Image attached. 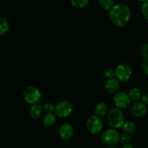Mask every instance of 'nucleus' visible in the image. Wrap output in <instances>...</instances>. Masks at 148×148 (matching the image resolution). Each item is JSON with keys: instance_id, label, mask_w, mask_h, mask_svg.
<instances>
[{"instance_id": "obj_1", "label": "nucleus", "mask_w": 148, "mask_h": 148, "mask_svg": "<svg viewBox=\"0 0 148 148\" xmlns=\"http://www.w3.org/2000/svg\"><path fill=\"white\" fill-rule=\"evenodd\" d=\"M109 18L111 22L116 26L122 28L130 22L132 18V10L125 4H117L109 10Z\"/></svg>"}, {"instance_id": "obj_2", "label": "nucleus", "mask_w": 148, "mask_h": 148, "mask_svg": "<svg viewBox=\"0 0 148 148\" xmlns=\"http://www.w3.org/2000/svg\"><path fill=\"white\" fill-rule=\"evenodd\" d=\"M107 120L109 126L113 129H120L125 122V117L121 110L117 108H112L107 114Z\"/></svg>"}, {"instance_id": "obj_3", "label": "nucleus", "mask_w": 148, "mask_h": 148, "mask_svg": "<svg viewBox=\"0 0 148 148\" xmlns=\"http://www.w3.org/2000/svg\"><path fill=\"white\" fill-rule=\"evenodd\" d=\"M23 97L29 105H35L39 103L42 98L41 91L36 86H27L23 92Z\"/></svg>"}, {"instance_id": "obj_4", "label": "nucleus", "mask_w": 148, "mask_h": 148, "mask_svg": "<svg viewBox=\"0 0 148 148\" xmlns=\"http://www.w3.org/2000/svg\"><path fill=\"white\" fill-rule=\"evenodd\" d=\"M100 139L102 143L107 146H116L119 142L120 134L116 129L111 128L102 132Z\"/></svg>"}, {"instance_id": "obj_5", "label": "nucleus", "mask_w": 148, "mask_h": 148, "mask_svg": "<svg viewBox=\"0 0 148 148\" xmlns=\"http://www.w3.org/2000/svg\"><path fill=\"white\" fill-rule=\"evenodd\" d=\"M73 106L72 103L68 100H62L55 105L54 113L58 117L65 119L68 117L72 113Z\"/></svg>"}, {"instance_id": "obj_6", "label": "nucleus", "mask_w": 148, "mask_h": 148, "mask_svg": "<svg viewBox=\"0 0 148 148\" xmlns=\"http://www.w3.org/2000/svg\"><path fill=\"white\" fill-rule=\"evenodd\" d=\"M88 131L92 134H97L103 128V122L102 118L99 117L97 115H92L88 118L86 123Z\"/></svg>"}, {"instance_id": "obj_7", "label": "nucleus", "mask_w": 148, "mask_h": 148, "mask_svg": "<svg viewBox=\"0 0 148 148\" xmlns=\"http://www.w3.org/2000/svg\"><path fill=\"white\" fill-rule=\"evenodd\" d=\"M116 78L119 82H126L132 77V69L127 63H121L115 68Z\"/></svg>"}, {"instance_id": "obj_8", "label": "nucleus", "mask_w": 148, "mask_h": 148, "mask_svg": "<svg viewBox=\"0 0 148 148\" xmlns=\"http://www.w3.org/2000/svg\"><path fill=\"white\" fill-rule=\"evenodd\" d=\"M132 99H130L127 93L125 92H119L115 95L113 97V103L116 108L120 110L126 109L131 105Z\"/></svg>"}, {"instance_id": "obj_9", "label": "nucleus", "mask_w": 148, "mask_h": 148, "mask_svg": "<svg viewBox=\"0 0 148 148\" xmlns=\"http://www.w3.org/2000/svg\"><path fill=\"white\" fill-rule=\"evenodd\" d=\"M74 134V129L70 123H64L59 129V136L61 139L68 141L73 137Z\"/></svg>"}, {"instance_id": "obj_10", "label": "nucleus", "mask_w": 148, "mask_h": 148, "mask_svg": "<svg viewBox=\"0 0 148 148\" xmlns=\"http://www.w3.org/2000/svg\"><path fill=\"white\" fill-rule=\"evenodd\" d=\"M147 112V105L142 102H136L131 108V113L135 118H141L145 116Z\"/></svg>"}, {"instance_id": "obj_11", "label": "nucleus", "mask_w": 148, "mask_h": 148, "mask_svg": "<svg viewBox=\"0 0 148 148\" xmlns=\"http://www.w3.org/2000/svg\"><path fill=\"white\" fill-rule=\"evenodd\" d=\"M105 90L108 93L114 94L119 90V80L116 79H108L105 83Z\"/></svg>"}, {"instance_id": "obj_12", "label": "nucleus", "mask_w": 148, "mask_h": 148, "mask_svg": "<svg viewBox=\"0 0 148 148\" xmlns=\"http://www.w3.org/2000/svg\"><path fill=\"white\" fill-rule=\"evenodd\" d=\"M109 109H108V105L106 102H101L98 103L97 105L95 106V115H97L99 117L102 118L103 116H107L108 114Z\"/></svg>"}, {"instance_id": "obj_13", "label": "nucleus", "mask_w": 148, "mask_h": 148, "mask_svg": "<svg viewBox=\"0 0 148 148\" xmlns=\"http://www.w3.org/2000/svg\"><path fill=\"white\" fill-rule=\"evenodd\" d=\"M43 108L39 104H35L32 105L29 109V114L30 116L33 119H39L43 113Z\"/></svg>"}, {"instance_id": "obj_14", "label": "nucleus", "mask_w": 148, "mask_h": 148, "mask_svg": "<svg viewBox=\"0 0 148 148\" xmlns=\"http://www.w3.org/2000/svg\"><path fill=\"white\" fill-rule=\"evenodd\" d=\"M57 117L58 116L55 113H47L43 117V121H42L44 126L46 127H51L55 125L57 122Z\"/></svg>"}, {"instance_id": "obj_15", "label": "nucleus", "mask_w": 148, "mask_h": 148, "mask_svg": "<svg viewBox=\"0 0 148 148\" xmlns=\"http://www.w3.org/2000/svg\"><path fill=\"white\" fill-rule=\"evenodd\" d=\"M122 129L124 132V133L128 134H132L136 131V126L134 122L132 121H127L123 123L122 126Z\"/></svg>"}, {"instance_id": "obj_16", "label": "nucleus", "mask_w": 148, "mask_h": 148, "mask_svg": "<svg viewBox=\"0 0 148 148\" xmlns=\"http://www.w3.org/2000/svg\"><path fill=\"white\" fill-rule=\"evenodd\" d=\"M127 94L132 100H137V99H140L141 96H142V91L139 88L133 87L129 89Z\"/></svg>"}, {"instance_id": "obj_17", "label": "nucleus", "mask_w": 148, "mask_h": 148, "mask_svg": "<svg viewBox=\"0 0 148 148\" xmlns=\"http://www.w3.org/2000/svg\"><path fill=\"white\" fill-rule=\"evenodd\" d=\"M89 0H71L73 7L77 9H83L88 5Z\"/></svg>"}, {"instance_id": "obj_18", "label": "nucleus", "mask_w": 148, "mask_h": 148, "mask_svg": "<svg viewBox=\"0 0 148 148\" xmlns=\"http://www.w3.org/2000/svg\"><path fill=\"white\" fill-rule=\"evenodd\" d=\"M8 29H9V23L8 20L0 16V36L6 34Z\"/></svg>"}, {"instance_id": "obj_19", "label": "nucleus", "mask_w": 148, "mask_h": 148, "mask_svg": "<svg viewBox=\"0 0 148 148\" xmlns=\"http://www.w3.org/2000/svg\"><path fill=\"white\" fill-rule=\"evenodd\" d=\"M114 3V0H99V5L105 10H110L115 5Z\"/></svg>"}, {"instance_id": "obj_20", "label": "nucleus", "mask_w": 148, "mask_h": 148, "mask_svg": "<svg viewBox=\"0 0 148 148\" xmlns=\"http://www.w3.org/2000/svg\"><path fill=\"white\" fill-rule=\"evenodd\" d=\"M131 141V137L130 135L128 134H120V139H119V142L122 144V145H128V144Z\"/></svg>"}, {"instance_id": "obj_21", "label": "nucleus", "mask_w": 148, "mask_h": 148, "mask_svg": "<svg viewBox=\"0 0 148 148\" xmlns=\"http://www.w3.org/2000/svg\"><path fill=\"white\" fill-rule=\"evenodd\" d=\"M43 109L47 112V113H54L55 109V105L52 102H47L43 107Z\"/></svg>"}, {"instance_id": "obj_22", "label": "nucleus", "mask_w": 148, "mask_h": 148, "mask_svg": "<svg viewBox=\"0 0 148 148\" xmlns=\"http://www.w3.org/2000/svg\"><path fill=\"white\" fill-rule=\"evenodd\" d=\"M105 78L107 79H114L116 77V73H115V70L113 68H108L106 71L104 73Z\"/></svg>"}, {"instance_id": "obj_23", "label": "nucleus", "mask_w": 148, "mask_h": 148, "mask_svg": "<svg viewBox=\"0 0 148 148\" xmlns=\"http://www.w3.org/2000/svg\"><path fill=\"white\" fill-rule=\"evenodd\" d=\"M141 12L144 18L148 21V1L143 2L142 8H141Z\"/></svg>"}, {"instance_id": "obj_24", "label": "nucleus", "mask_w": 148, "mask_h": 148, "mask_svg": "<svg viewBox=\"0 0 148 148\" xmlns=\"http://www.w3.org/2000/svg\"><path fill=\"white\" fill-rule=\"evenodd\" d=\"M141 54L144 59H148V43H145L142 45L141 49Z\"/></svg>"}, {"instance_id": "obj_25", "label": "nucleus", "mask_w": 148, "mask_h": 148, "mask_svg": "<svg viewBox=\"0 0 148 148\" xmlns=\"http://www.w3.org/2000/svg\"><path fill=\"white\" fill-rule=\"evenodd\" d=\"M142 69L145 74L148 75V59H145L142 62Z\"/></svg>"}, {"instance_id": "obj_26", "label": "nucleus", "mask_w": 148, "mask_h": 148, "mask_svg": "<svg viewBox=\"0 0 148 148\" xmlns=\"http://www.w3.org/2000/svg\"><path fill=\"white\" fill-rule=\"evenodd\" d=\"M141 102L144 103L145 105H148V94H144V95H142L140 97Z\"/></svg>"}, {"instance_id": "obj_27", "label": "nucleus", "mask_w": 148, "mask_h": 148, "mask_svg": "<svg viewBox=\"0 0 148 148\" xmlns=\"http://www.w3.org/2000/svg\"><path fill=\"white\" fill-rule=\"evenodd\" d=\"M121 148H134V147H132L131 145H129V144H128V145H123V146Z\"/></svg>"}, {"instance_id": "obj_28", "label": "nucleus", "mask_w": 148, "mask_h": 148, "mask_svg": "<svg viewBox=\"0 0 148 148\" xmlns=\"http://www.w3.org/2000/svg\"><path fill=\"white\" fill-rule=\"evenodd\" d=\"M107 148H118V147L116 146H110V147H108Z\"/></svg>"}, {"instance_id": "obj_29", "label": "nucleus", "mask_w": 148, "mask_h": 148, "mask_svg": "<svg viewBox=\"0 0 148 148\" xmlns=\"http://www.w3.org/2000/svg\"><path fill=\"white\" fill-rule=\"evenodd\" d=\"M138 1H139V2H147V1H148V0H138Z\"/></svg>"}, {"instance_id": "obj_30", "label": "nucleus", "mask_w": 148, "mask_h": 148, "mask_svg": "<svg viewBox=\"0 0 148 148\" xmlns=\"http://www.w3.org/2000/svg\"><path fill=\"white\" fill-rule=\"evenodd\" d=\"M147 85H148V83H147Z\"/></svg>"}]
</instances>
